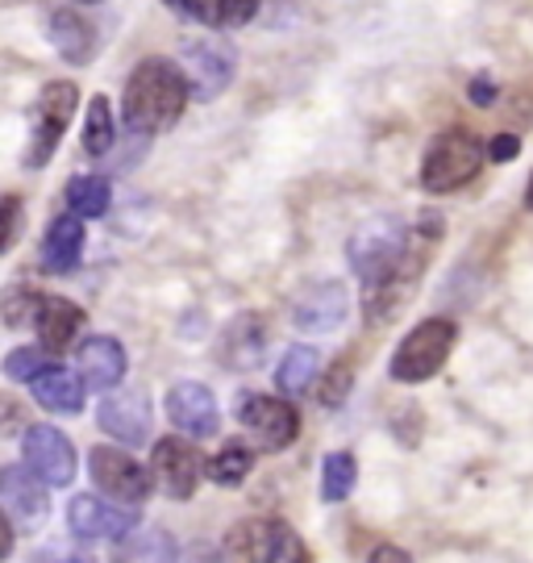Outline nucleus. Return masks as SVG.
<instances>
[{"label": "nucleus", "instance_id": "18", "mask_svg": "<svg viewBox=\"0 0 533 563\" xmlns=\"http://www.w3.org/2000/svg\"><path fill=\"white\" fill-rule=\"evenodd\" d=\"M30 325L38 330V346H46L51 355H59V351H67V346L79 339V330H84V309L71 301H63V297H42L38 313H34Z\"/></svg>", "mask_w": 533, "mask_h": 563}, {"label": "nucleus", "instance_id": "17", "mask_svg": "<svg viewBox=\"0 0 533 563\" xmlns=\"http://www.w3.org/2000/svg\"><path fill=\"white\" fill-rule=\"evenodd\" d=\"M125 346L118 339H109V334H97V339H88L79 346V376L84 384H92L97 393H109V388H118L125 380Z\"/></svg>", "mask_w": 533, "mask_h": 563}, {"label": "nucleus", "instance_id": "32", "mask_svg": "<svg viewBox=\"0 0 533 563\" xmlns=\"http://www.w3.org/2000/svg\"><path fill=\"white\" fill-rule=\"evenodd\" d=\"M30 563H97L88 551H79V547H67V543H51V547H38L34 551V560Z\"/></svg>", "mask_w": 533, "mask_h": 563}, {"label": "nucleus", "instance_id": "12", "mask_svg": "<svg viewBox=\"0 0 533 563\" xmlns=\"http://www.w3.org/2000/svg\"><path fill=\"white\" fill-rule=\"evenodd\" d=\"M167 418H171L176 430L192 434V439H213V434H218V426H221L213 393L197 380H184L167 393Z\"/></svg>", "mask_w": 533, "mask_h": 563}, {"label": "nucleus", "instance_id": "24", "mask_svg": "<svg viewBox=\"0 0 533 563\" xmlns=\"http://www.w3.org/2000/svg\"><path fill=\"white\" fill-rule=\"evenodd\" d=\"M317 372H321V355H317V346H292L276 367V384L279 393H288V397H300L309 384L317 380Z\"/></svg>", "mask_w": 533, "mask_h": 563}, {"label": "nucleus", "instance_id": "34", "mask_svg": "<svg viewBox=\"0 0 533 563\" xmlns=\"http://www.w3.org/2000/svg\"><path fill=\"white\" fill-rule=\"evenodd\" d=\"M471 101L479 104V109H488V104H496V80H471Z\"/></svg>", "mask_w": 533, "mask_h": 563}, {"label": "nucleus", "instance_id": "6", "mask_svg": "<svg viewBox=\"0 0 533 563\" xmlns=\"http://www.w3.org/2000/svg\"><path fill=\"white\" fill-rule=\"evenodd\" d=\"M88 467H92V484H97L104 497H113L121 505H142L155 488V476L151 467H142L130 451L121 446H92L88 455Z\"/></svg>", "mask_w": 533, "mask_h": 563}, {"label": "nucleus", "instance_id": "11", "mask_svg": "<svg viewBox=\"0 0 533 563\" xmlns=\"http://www.w3.org/2000/svg\"><path fill=\"white\" fill-rule=\"evenodd\" d=\"M200 467H204V460H200V451L192 443H184V439H163V443H155L151 472H155V481L163 484L167 497L188 501L200 484Z\"/></svg>", "mask_w": 533, "mask_h": 563}, {"label": "nucleus", "instance_id": "5", "mask_svg": "<svg viewBox=\"0 0 533 563\" xmlns=\"http://www.w3.org/2000/svg\"><path fill=\"white\" fill-rule=\"evenodd\" d=\"M234 555L242 563H313L300 534L279 518H251L234 530Z\"/></svg>", "mask_w": 533, "mask_h": 563}, {"label": "nucleus", "instance_id": "1", "mask_svg": "<svg viewBox=\"0 0 533 563\" xmlns=\"http://www.w3.org/2000/svg\"><path fill=\"white\" fill-rule=\"evenodd\" d=\"M184 104H188V80L179 71V63L146 59L125 80L121 118H125L130 130H138V134H158V130L176 125Z\"/></svg>", "mask_w": 533, "mask_h": 563}, {"label": "nucleus", "instance_id": "29", "mask_svg": "<svg viewBox=\"0 0 533 563\" xmlns=\"http://www.w3.org/2000/svg\"><path fill=\"white\" fill-rule=\"evenodd\" d=\"M38 301H42L38 288L13 284V288L4 292V301H0V318H4L9 325H30L34 322V313H38Z\"/></svg>", "mask_w": 533, "mask_h": 563}, {"label": "nucleus", "instance_id": "4", "mask_svg": "<svg viewBox=\"0 0 533 563\" xmlns=\"http://www.w3.org/2000/svg\"><path fill=\"white\" fill-rule=\"evenodd\" d=\"M455 339H458V330H455V322H446V318H430V322H421L413 334H404V342L396 346L392 380H400V384L434 380L437 372L446 367V360H451Z\"/></svg>", "mask_w": 533, "mask_h": 563}, {"label": "nucleus", "instance_id": "16", "mask_svg": "<svg viewBox=\"0 0 533 563\" xmlns=\"http://www.w3.org/2000/svg\"><path fill=\"white\" fill-rule=\"evenodd\" d=\"M51 42H55V51H59L71 67H88L100 51L97 25L84 18L79 9H67V4L51 13Z\"/></svg>", "mask_w": 533, "mask_h": 563}, {"label": "nucleus", "instance_id": "20", "mask_svg": "<svg viewBox=\"0 0 533 563\" xmlns=\"http://www.w3.org/2000/svg\"><path fill=\"white\" fill-rule=\"evenodd\" d=\"M297 325L300 330H309V334H325V330H334L342 318H346V288L337 280L330 284H317L309 288L304 297L297 301Z\"/></svg>", "mask_w": 533, "mask_h": 563}, {"label": "nucleus", "instance_id": "15", "mask_svg": "<svg viewBox=\"0 0 533 563\" xmlns=\"http://www.w3.org/2000/svg\"><path fill=\"white\" fill-rule=\"evenodd\" d=\"M271 346V334H267V322L258 313H242L225 325L221 334V363L225 367H237V372H255L263 367V355Z\"/></svg>", "mask_w": 533, "mask_h": 563}, {"label": "nucleus", "instance_id": "26", "mask_svg": "<svg viewBox=\"0 0 533 563\" xmlns=\"http://www.w3.org/2000/svg\"><path fill=\"white\" fill-rule=\"evenodd\" d=\"M355 481H358V467L351 451L325 455V467H321V497H325V501L330 505L346 501V497L355 493Z\"/></svg>", "mask_w": 533, "mask_h": 563}, {"label": "nucleus", "instance_id": "3", "mask_svg": "<svg viewBox=\"0 0 533 563\" xmlns=\"http://www.w3.org/2000/svg\"><path fill=\"white\" fill-rule=\"evenodd\" d=\"M76 101H79V88L71 80H51L42 84L38 101H34V121H30V146L21 155V167L25 172H42L59 139L67 134V125L76 118Z\"/></svg>", "mask_w": 533, "mask_h": 563}, {"label": "nucleus", "instance_id": "35", "mask_svg": "<svg viewBox=\"0 0 533 563\" xmlns=\"http://www.w3.org/2000/svg\"><path fill=\"white\" fill-rule=\"evenodd\" d=\"M367 563H413V560H409V551L384 543V547H376V551H371V560H367Z\"/></svg>", "mask_w": 533, "mask_h": 563}, {"label": "nucleus", "instance_id": "28", "mask_svg": "<svg viewBox=\"0 0 533 563\" xmlns=\"http://www.w3.org/2000/svg\"><path fill=\"white\" fill-rule=\"evenodd\" d=\"M251 463H255L251 460V451H246L242 443H234V446H225V451H218L204 467H209V476H213L218 484H242L246 476H251Z\"/></svg>", "mask_w": 533, "mask_h": 563}, {"label": "nucleus", "instance_id": "37", "mask_svg": "<svg viewBox=\"0 0 533 563\" xmlns=\"http://www.w3.org/2000/svg\"><path fill=\"white\" fill-rule=\"evenodd\" d=\"M525 205L533 209V176H530V184H525Z\"/></svg>", "mask_w": 533, "mask_h": 563}, {"label": "nucleus", "instance_id": "21", "mask_svg": "<svg viewBox=\"0 0 533 563\" xmlns=\"http://www.w3.org/2000/svg\"><path fill=\"white\" fill-rule=\"evenodd\" d=\"M79 260H84V222H79L76 213L51 222L46 239H42V267L51 276H67V272L79 267Z\"/></svg>", "mask_w": 533, "mask_h": 563}, {"label": "nucleus", "instance_id": "36", "mask_svg": "<svg viewBox=\"0 0 533 563\" xmlns=\"http://www.w3.org/2000/svg\"><path fill=\"white\" fill-rule=\"evenodd\" d=\"M13 543H18V534H13L9 518L0 514V560H9V555H13Z\"/></svg>", "mask_w": 533, "mask_h": 563}, {"label": "nucleus", "instance_id": "23", "mask_svg": "<svg viewBox=\"0 0 533 563\" xmlns=\"http://www.w3.org/2000/svg\"><path fill=\"white\" fill-rule=\"evenodd\" d=\"M184 18L200 21L209 30H234L258 13V0H171Z\"/></svg>", "mask_w": 533, "mask_h": 563}, {"label": "nucleus", "instance_id": "38", "mask_svg": "<svg viewBox=\"0 0 533 563\" xmlns=\"http://www.w3.org/2000/svg\"><path fill=\"white\" fill-rule=\"evenodd\" d=\"M84 4H97V0H84Z\"/></svg>", "mask_w": 533, "mask_h": 563}, {"label": "nucleus", "instance_id": "30", "mask_svg": "<svg viewBox=\"0 0 533 563\" xmlns=\"http://www.w3.org/2000/svg\"><path fill=\"white\" fill-rule=\"evenodd\" d=\"M42 367H51V351H46V346H18V351H9V360H4V376L30 384Z\"/></svg>", "mask_w": 533, "mask_h": 563}, {"label": "nucleus", "instance_id": "10", "mask_svg": "<svg viewBox=\"0 0 533 563\" xmlns=\"http://www.w3.org/2000/svg\"><path fill=\"white\" fill-rule=\"evenodd\" d=\"M237 422L255 434L263 451H284L300 434V418L292 401H279V397H267V393H251L242 413H237Z\"/></svg>", "mask_w": 533, "mask_h": 563}, {"label": "nucleus", "instance_id": "2", "mask_svg": "<svg viewBox=\"0 0 533 563\" xmlns=\"http://www.w3.org/2000/svg\"><path fill=\"white\" fill-rule=\"evenodd\" d=\"M484 155H488V146L475 139L471 130H463V125L442 130V134L430 142L425 163H421V184H425V192H434V197L458 192L463 184H471L475 176H479Z\"/></svg>", "mask_w": 533, "mask_h": 563}, {"label": "nucleus", "instance_id": "22", "mask_svg": "<svg viewBox=\"0 0 533 563\" xmlns=\"http://www.w3.org/2000/svg\"><path fill=\"white\" fill-rule=\"evenodd\" d=\"M113 563H179V543L176 534L146 526V530H130L118 547H113Z\"/></svg>", "mask_w": 533, "mask_h": 563}, {"label": "nucleus", "instance_id": "9", "mask_svg": "<svg viewBox=\"0 0 533 563\" xmlns=\"http://www.w3.org/2000/svg\"><path fill=\"white\" fill-rule=\"evenodd\" d=\"M67 526L76 539H121L138 526V505L121 501H100L97 493H79L67 505Z\"/></svg>", "mask_w": 533, "mask_h": 563}, {"label": "nucleus", "instance_id": "31", "mask_svg": "<svg viewBox=\"0 0 533 563\" xmlns=\"http://www.w3.org/2000/svg\"><path fill=\"white\" fill-rule=\"evenodd\" d=\"M21 234H25V209L18 197H4L0 201V255H9Z\"/></svg>", "mask_w": 533, "mask_h": 563}, {"label": "nucleus", "instance_id": "27", "mask_svg": "<svg viewBox=\"0 0 533 563\" xmlns=\"http://www.w3.org/2000/svg\"><path fill=\"white\" fill-rule=\"evenodd\" d=\"M84 151L100 159V155H109L113 151V109L104 97H92L88 104V121H84Z\"/></svg>", "mask_w": 533, "mask_h": 563}, {"label": "nucleus", "instance_id": "7", "mask_svg": "<svg viewBox=\"0 0 533 563\" xmlns=\"http://www.w3.org/2000/svg\"><path fill=\"white\" fill-rule=\"evenodd\" d=\"M21 460L51 488H67L76 481V446L67 443V434H59L55 426H30L21 439Z\"/></svg>", "mask_w": 533, "mask_h": 563}, {"label": "nucleus", "instance_id": "14", "mask_svg": "<svg viewBox=\"0 0 533 563\" xmlns=\"http://www.w3.org/2000/svg\"><path fill=\"white\" fill-rule=\"evenodd\" d=\"M0 505H4L21 526H42L46 522V514H51L46 484H42L25 463L0 467Z\"/></svg>", "mask_w": 533, "mask_h": 563}, {"label": "nucleus", "instance_id": "25", "mask_svg": "<svg viewBox=\"0 0 533 563\" xmlns=\"http://www.w3.org/2000/svg\"><path fill=\"white\" fill-rule=\"evenodd\" d=\"M109 201H113V188L104 176H76L67 184V205L76 218H104Z\"/></svg>", "mask_w": 533, "mask_h": 563}, {"label": "nucleus", "instance_id": "19", "mask_svg": "<svg viewBox=\"0 0 533 563\" xmlns=\"http://www.w3.org/2000/svg\"><path fill=\"white\" fill-rule=\"evenodd\" d=\"M30 393L51 413H79L84 409V376H76L71 367H59V363L42 367L38 376L30 380Z\"/></svg>", "mask_w": 533, "mask_h": 563}, {"label": "nucleus", "instance_id": "13", "mask_svg": "<svg viewBox=\"0 0 533 563\" xmlns=\"http://www.w3.org/2000/svg\"><path fill=\"white\" fill-rule=\"evenodd\" d=\"M97 422L104 434H113L125 446H142L151 439V401L142 393H113L97 409Z\"/></svg>", "mask_w": 533, "mask_h": 563}, {"label": "nucleus", "instance_id": "8", "mask_svg": "<svg viewBox=\"0 0 533 563\" xmlns=\"http://www.w3.org/2000/svg\"><path fill=\"white\" fill-rule=\"evenodd\" d=\"M184 80H188V97L197 101H213L225 92V84L234 80V51L221 38H200L184 46Z\"/></svg>", "mask_w": 533, "mask_h": 563}, {"label": "nucleus", "instance_id": "33", "mask_svg": "<svg viewBox=\"0 0 533 563\" xmlns=\"http://www.w3.org/2000/svg\"><path fill=\"white\" fill-rule=\"evenodd\" d=\"M517 155H521V139H517V134H496V139L488 142V159L509 163V159H517Z\"/></svg>", "mask_w": 533, "mask_h": 563}]
</instances>
